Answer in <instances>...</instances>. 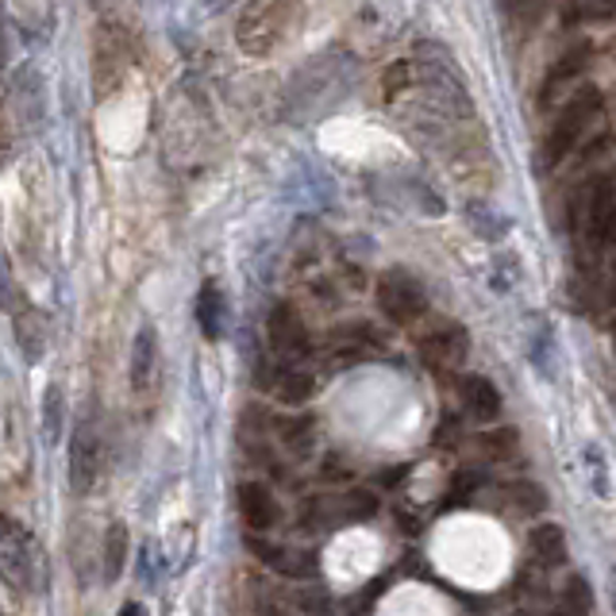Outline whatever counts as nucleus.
<instances>
[{"label":"nucleus","mask_w":616,"mask_h":616,"mask_svg":"<svg viewBox=\"0 0 616 616\" xmlns=\"http://www.w3.org/2000/svg\"><path fill=\"white\" fill-rule=\"evenodd\" d=\"M586 463H590V471H594V489H597V497H609V486H605V458H602V451H597V447H586Z\"/></svg>","instance_id":"nucleus-24"},{"label":"nucleus","mask_w":616,"mask_h":616,"mask_svg":"<svg viewBox=\"0 0 616 616\" xmlns=\"http://www.w3.org/2000/svg\"><path fill=\"white\" fill-rule=\"evenodd\" d=\"M471 350V339H466V327L458 324H435L432 332L420 339V358L432 370H455L458 363Z\"/></svg>","instance_id":"nucleus-9"},{"label":"nucleus","mask_w":616,"mask_h":616,"mask_svg":"<svg viewBox=\"0 0 616 616\" xmlns=\"http://www.w3.org/2000/svg\"><path fill=\"white\" fill-rule=\"evenodd\" d=\"M274 393H278V401H285V404H305L309 397H312V389H316V378H312L309 370H301L298 363H285L282 370L274 374Z\"/></svg>","instance_id":"nucleus-16"},{"label":"nucleus","mask_w":616,"mask_h":616,"mask_svg":"<svg viewBox=\"0 0 616 616\" xmlns=\"http://www.w3.org/2000/svg\"><path fill=\"white\" fill-rule=\"evenodd\" d=\"M509 4H525V0H509Z\"/></svg>","instance_id":"nucleus-31"},{"label":"nucleus","mask_w":616,"mask_h":616,"mask_svg":"<svg viewBox=\"0 0 616 616\" xmlns=\"http://www.w3.org/2000/svg\"><path fill=\"white\" fill-rule=\"evenodd\" d=\"M123 559H128V528L112 525L105 536V579L116 582L123 574Z\"/></svg>","instance_id":"nucleus-21"},{"label":"nucleus","mask_w":616,"mask_h":616,"mask_svg":"<svg viewBox=\"0 0 616 616\" xmlns=\"http://www.w3.org/2000/svg\"><path fill=\"white\" fill-rule=\"evenodd\" d=\"M597 116H602V93L594 85H582L563 105V112L555 116V128L548 136V162H563L582 143V136H586Z\"/></svg>","instance_id":"nucleus-3"},{"label":"nucleus","mask_w":616,"mask_h":616,"mask_svg":"<svg viewBox=\"0 0 616 616\" xmlns=\"http://www.w3.org/2000/svg\"><path fill=\"white\" fill-rule=\"evenodd\" d=\"M574 224H579V236L590 247H609L616 244V185L609 177H597L586 193H582L579 208H574Z\"/></svg>","instance_id":"nucleus-5"},{"label":"nucleus","mask_w":616,"mask_h":616,"mask_svg":"<svg viewBox=\"0 0 616 616\" xmlns=\"http://www.w3.org/2000/svg\"><path fill=\"white\" fill-rule=\"evenodd\" d=\"M458 393H463V404L474 420H497L501 417V393H497L494 381L482 378V374H466V378L458 381Z\"/></svg>","instance_id":"nucleus-10"},{"label":"nucleus","mask_w":616,"mask_h":616,"mask_svg":"<svg viewBox=\"0 0 616 616\" xmlns=\"http://www.w3.org/2000/svg\"><path fill=\"white\" fill-rule=\"evenodd\" d=\"M301 28V0H247L236 23V46L247 58H267Z\"/></svg>","instance_id":"nucleus-1"},{"label":"nucleus","mask_w":616,"mask_h":616,"mask_svg":"<svg viewBox=\"0 0 616 616\" xmlns=\"http://www.w3.org/2000/svg\"><path fill=\"white\" fill-rule=\"evenodd\" d=\"M370 347H374V335L366 332L363 324H355V327H339V332H335V339H332V350H335V358H339L343 366H350V363H355V358H363Z\"/></svg>","instance_id":"nucleus-18"},{"label":"nucleus","mask_w":616,"mask_h":616,"mask_svg":"<svg viewBox=\"0 0 616 616\" xmlns=\"http://www.w3.org/2000/svg\"><path fill=\"white\" fill-rule=\"evenodd\" d=\"M613 347H616V320H613Z\"/></svg>","instance_id":"nucleus-30"},{"label":"nucleus","mask_w":616,"mask_h":616,"mask_svg":"<svg viewBox=\"0 0 616 616\" xmlns=\"http://www.w3.org/2000/svg\"><path fill=\"white\" fill-rule=\"evenodd\" d=\"M478 447H482V455H486V458H494V463H505V458L517 455L520 435H517V428H494V432L482 435Z\"/></svg>","instance_id":"nucleus-22"},{"label":"nucleus","mask_w":616,"mask_h":616,"mask_svg":"<svg viewBox=\"0 0 616 616\" xmlns=\"http://www.w3.org/2000/svg\"><path fill=\"white\" fill-rule=\"evenodd\" d=\"M374 301H378L381 316L397 327H409L424 316L428 298H424V285L409 274V270H386L374 285Z\"/></svg>","instance_id":"nucleus-6"},{"label":"nucleus","mask_w":616,"mask_h":616,"mask_svg":"<svg viewBox=\"0 0 616 616\" xmlns=\"http://www.w3.org/2000/svg\"><path fill=\"white\" fill-rule=\"evenodd\" d=\"M208 8H220V4H228V0H205Z\"/></svg>","instance_id":"nucleus-28"},{"label":"nucleus","mask_w":616,"mask_h":616,"mask_svg":"<svg viewBox=\"0 0 616 616\" xmlns=\"http://www.w3.org/2000/svg\"><path fill=\"white\" fill-rule=\"evenodd\" d=\"M528 543H532L536 559H543V563H566V536L559 525H540L532 528V536H528Z\"/></svg>","instance_id":"nucleus-17"},{"label":"nucleus","mask_w":616,"mask_h":616,"mask_svg":"<svg viewBox=\"0 0 616 616\" xmlns=\"http://www.w3.org/2000/svg\"><path fill=\"white\" fill-rule=\"evenodd\" d=\"M0 566H4V579L12 582V586L43 594V586H46L43 555H39L31 536H23V528L15 525L12 517H4V532H0Z\"/></svg>","instance_id":"nucleus-4"},{"label":"nucleus","mask_w":616,"mask_h":616,"mask_svg":"<svg viewBox=\"0 0 616 616\" xmlns=\"http://www.w3.org/2000/svg\"><path fill=\"white\" fill-rule=\"evenodd\" d=\"M267 339H270V347H274V355L285 358V363H301V358H309V350H312L305 320H301V312L293 309L290 301H278V305L270 309Z\"/></svg>","instance_id":"nucleus-7"},{"label":"nucleus","mask_w":616,"mask_h":616,"mask_svg":"<svg viewBox=\"0 0 616 616\" xmlns=\"http://www.w3.org/2000/svg\"><path fill=\"white\" fill-rule=\"evenodd\" d=\"M509 494H512V505H517L520 512H543L548 509V497H543V489L532 486V482H512Z\"/></svg>","instance_id":"nucleus-23"},{"label":"nucleus","mask_w":616,"mask_h":616,"mask_svg":"<svg viewBox=\"0 0 616 616\" xmlns=\"http://www.w3.org/2000/svg\"><path fill=\"white\" fill-rule=\"evenodd\" d=\"M239 512H244V525L251 528V532H267V528H274V520H278L274 497H270V489L259 486V482L239 486Z\"/></svg>","instance_id":"nucleus-11"},{"label":"nucleus","mask_w":616,"mask_h":616,"mask_svg":"<svg viewBox=\"0 0 616 616\" xmlns=\"http://www.w3.org/2000/svg\"><path fill=\"white\" fill-rule=\"evenodd\" d=\"M374 509H378V501H374V497H366V494H350L347 497V517L363 520V517H370Z\"/></svg>","instance_id":"nucleus-25"},{"label":"nucleus","mask_w":616,"mask_h":616,"mask_svg":"<svg viewBox=\"0 0 616 616\" xmlns=\"http://www.w3.org/2000/svg\"><path fill=\"white\" fill-rule=\"evenodd\" d=\"M197 320H201V332H205L208 339H220L224 335V298L216 285H205V290H201Z\"/></svg>","instance_id":"nucleus-19"},{"label":"nucleus","mask_w":616,"mask_h":616,"mask_svg":"<svg viewBox=\"0 0 616 616\" xmlns=\"http://www.w3.org/2000/svg\"><path fill=\"white\" fill-rule=\"evenodd\" d=\"M15 343H20V350H23V358H28V363H39V358H43V350H46V320H43V312H35V309L15 312Z\"/></svg>","instance_id":"nucleus-14"},{"label":"nucleus","mask_w":616,"mask_h":616,"mask_svg":"<svg viewBox=\"0 0 616 616\" xmlns=\"http://www.w3.org/2000/svg\"><path fill=\"white\" fill-rule=\"evenodd\" d=\"M120 616H147V609H143L139 602H128V605L120 609Z\"/></svg>","instance_id":"nucleus-27"},{"label":"nucleus","mask_w":616,"mask_h":616,"mask_svg":"<svg viewBox=\"0 0 616 616\" xmlns=\"http://www.w3.org/2000/svg\"><path fill=\"white\" fill-rule=\"evenodd\" d=\"M590 62V46H574V51H566L563 58L555 62V66L548 69V77H543V89H540V105L551 108V100L559 97V93L566 89L571 82H579V74L586 69Z\"/></svg>","instance_id":"nucleus-12"},{"label":"nucleus","mask_w":616,"mask_h":616,"mask_svg":"<svg viewBox=\"0 0 616 616\" xmlns=\"http://www.w3.org/2000/svg\"><path fill=\"white\" fill-rule=\"evenodd\" d=\"M251 551L270 566V571L285 574V579H305V574H312L309 555H298V551H290V548H274V543L251 540Z\"/></svg>","instance_id":"nucleus-15"},{"label":"nucleus","mask_w":616,"mask_h":616,"mask_svg":"<svg viewBox=\"0 0 616 616\" xmlns=\"http://www.w3.org/2000/svg\"><path fill=\"white\" fill-rule=\"evenodd\" d=\"M566 590H571V602L574 605H590V586L582 579H571V586H566Z\"/></svg>","instance_id":"nucleus-26"},{"label":"nucleus","mask_w":616,"mask_h":616,"mask_svg":"<svg viewBox=\"0 0 616 616\" xmlns=\"http://www.w3.org/2000/svg\"><path fill=\"white\" fill-rule=\"evenodd\" d=\"M131 66H136V39L123 28L120 20L105 15L93 31V58H89V74H93V93L97 100L112 97L116 89H123Z\"/></svg>","instance_id":"nucleus-2"},{"label":"nucleus","mask_w":616,"mask_h":616,"mask_svg":"<svg viewBox=\"0 0 616 616\" xmlns=\"http://www.w3.org/2000/svg\"><path fill=\"white\" fill-rule=\"evenodd\" d=\"M613 602H616V594H613Z\"/></svg>","instance_id":"nucleus-32"},{"label":"nucleus","mask_w":616,"mask_h":616,"mask_svg":"<svg viewBox=\"0 0 616 616\" xmlns=\"http://www.w3.org/2000/svg\"><path fill=\"white\" fill-rule=\"evenodd\" d=\"M62 417H66V397H62L58 381H51V386H46V393H43V432H46V443H58Z\"/></svg>","instance_id":"nucleus-20"},{"label":"nucleus","mask_w":616,"mask_h":616,"mask_svg":"<svg viewBox=\"0 0 616 616\" xmlns=\"http://www.w3.org/2000/svg\"><path fill=\"white\" fill-rule=\"evenodd\" d=\"M93 4H97V8H105V4H108V0H93Z\"/></svg>","instance_id":"nucleus-29"},{"label":"nucleus","mask_w":616,"mask_h":616,"mask_svg":"<svg viewBox=\"0 0 616 616\" xmlns=\"http://www.w3.org/2000/svg\"><path fill=\"white\" fill-rule=\"evenodd\" d=\"M154 366H159V335L154 327H139L136 347H131V389L147 393L154 386Z\"/></svg>","instance_id":"nucleus-13"},{"label":"nucleus","mask_w":616,"mask_h":616,"mask_svg":"<svg viewBox=\"0 0 616 616\" xmlns=\"http://www.w3.org/2000/svg\"><path fill=\"white\" fill-rule=\"evenodd\" d=\"M97 474H100V443L89 420H82L74 428V435H69V489L77 497H85L97 486Z\"/></svg>","instance_id":"nucleus-8"}]
</instances>
